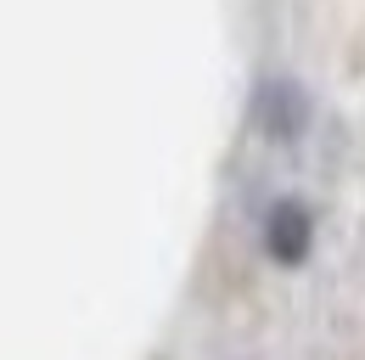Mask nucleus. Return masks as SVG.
Masks as SVG:
<instances>
[{"instance_id":"1","label":"nucleus","mask_w":365,"mask_h":360,"mask_svg":"<svg viewBox=\"0 0 365 360\" xmlns=\"http://www.w3.org/2000/svg\"><path fill=\"white\" fill-rule=\"evenodd\" d=\"M309 214H304V203H275L270 220H264V248H270V259L281 265H304V254H309Z\"/></svg>"}]
</instances>
